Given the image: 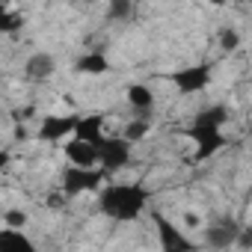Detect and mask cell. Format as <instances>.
<instances>
[{"mask_svg": "<svg viewBox=\"0 0 252 252\" xmlns=\"http://www.w3.org/2000/svg\"><path fill=\"white\" fill-rule=\"evenodd\" d=\"M54 71H57V60L48 51H39V54L27 57V63H24V77L27 80H36V83L39 80H48Z\"/></svg>", "mask_w": 252, "mask_h": 252, "instance_id": "obj_9", "label": "cell"}, {"mask_svg": "<svg viewBox=\"0 0 252 252\" xmlns=\"http://www.w3.org/2000/svg\"><path fill=\"white\" fill-rule=\"evenodd\" d=\"M63 152H65V158H68V163H71V166L95 169V163H98V152H95V146L80 143V140H74V137H71V143H65V146H63Z\"/></svg>", "mask_w": 252, "mask_h": 252, "instance_id": "obj_10", "label": "cell"}, {"mask_svg": "<svg viewBox=\"0 0 252 252\" xmlns=\"http://www.w3.org/2000/svg\"><path fill=\"white\" fill-rule=\"evenodd\" d=\"M74 68H77V74L101 77V74H107V71H110V63H107V57H104L101 51H86V54L74 63Z\"/></svg>", "mask_w": 252, "mask_h": 252, "instance_id": "obj_13", "label": "cell"}, {"mask_svg": "<svg viewBox=\"0 0 252 252\" xmlns=\"http://www.w3.org/2000/svg\"><path fill=\"white\" fill-rule=\"evenodd\" d=\"M220 45H222V51H234L240 45V33L234 27H222L220 30Z\"/></svg>", "mask_w": 252, "mask_h": 252, "instance_id": "obj_17", "label": "cell"}, {"mask_svg": "<svg viewBox=\"0 0 252 252\" xmlns=\"http://www.w3.org/2000/svg\"><path fill=\"white\" fill-rule=\"evenodd\" d=\"M149 131H152V125H149L146 119H131L128 125H125V134H122V137L134 146V143H140L143 137H149Z\"/></svg>", "mask_w": 252, "mask_h": 252, "instance_id": "obj_15", "label": "cell"}, {"mask_svg": "<svg viewBox=\"0 0 252 252\" xmlns=\"http://www.w3.org/2000/svg\"><path fill=\"white\" fill-rule=\"evenodd\" d=\"M128 12H131L128 3H113V6H110V15H113V18H125Z\"/></svg>", "mask_w": 252, "mask_h": 252, "instance_id": "obj_19", "label": "cell"}, {"mask_svg": "<svg viewBox=\"0 0 252 252\" xmlns=\"http://www.w3.org/2000/svg\"><path fill=\"white\" fill-rule=\"evenodd\" d=\"M228 122V110L222 104L205 107L196 113L193 125L187 128V137L196 146V160H211L214 155H220L225 149V134H222V125Z\"/></svg>", "mask_w": 252, "mask_h": 252, "instance_id": "obj_2", "label": "cell"}, {"mask_svg": "<svg viewBox=\"0 0 252 252\" xmlns=\"http://www.w3.org/2000/svg\"><path fill=\"white\" fill-rule=\"evenodd\" d=\"M24 24V18L18 15V12H12V9H0V30H3V33H15L18 27Z\"/></svg>", "mask_w": 252, "mask_h": 252, "instance_id": "obj_16", "label": "cell"}, {"mask_svg": "<svg viewBox=\"0 0 252 252\" xmlns=\"http://www.w3.org/2000/svg\"><path fill=\"white\" fill-rule=\"evenodd\" d=\"M184 222H187L190 228H199V225H202V220H199L196 214H187V217H184Z\"/></svg>", "mask_w": 252, "mask_h": 252, "instance_id": "obj_20", "label": "cell"}, {"mask_svg": "<svg viewBox=\"0 0 252 252\" xmlns=\"http://www.w3.org/2000/svg\"><path fill=\"white\" fill-rule=\"evenodd\" d=\"M77 125H80V116L77 113H68V116H45L36 137L42 143H63L65 137H74Z\"/></svg>", "mask_w": 252, "mask_h": 252, "instance_id": "obj_7", "label": "cell"}, {"mask_svg": "<svg viewBox=\"0 0 252 252\" xmlns=\"http://www.w3.org/2000/svg\"><path fill=\"white\" fill-rule=\"evenodd\" d=\"M0 252H36V243L18 228H0Z\"/></svg>", "mask_w": 252, "mask_h": 252, "instance_id": "obj_12", "label": "cell"}, {"mask_svg": "<svg viewBox=\"0 0 252 252\" xmlns=\"http://www.w3.org/2000/svg\"><path fill=\"white\" fill-rule=\"evenodd\" d=\"M107 172L104 169H80V166H65L63 172V193L65 196H80V193H95L104 187Z\"/></svg>", "mask_w": 252, "mask_h": 252, "instance_id": "obj_4", "label": "cell"}, {"mask_svg": "<svg viewBox=\"0 0 252 252\" xmlns=\"http://www.w3.org/2000/svg\"><path fill=\"white\" fill-rule=\"evenodd\" d=\"M237 237H240V225L231 222V220H220V222L205 228V246L214 249V252H222V249L234 246Z\"/></svg>", "mask_w": 252, "mask_h": 252, "instance_id": "obj_8", "label": "cell"}, {"mask_svg": "<svg viewBox=\"0 0 252 252\" xmlns=\"http://www.w3.org/2000/svg\"><path fill=\"white\" fill-rule=\"evenodd\" d=\"M104 137H107L104 134V116H98V113L80 116V125H77V131H74V140L89 143V146H98Z\"/></svg>", "mask_w": 252, "mask_h": 252, "instance_id": "obj_11", "label": "cell"}, {"mask_svg": "<svg viewBox=\"0 0 252 252\" xmlns=\"http://www.w3.org/2000/svg\"><path fill=\"white\" fill-rule=\"evenodd\" d=\"M149 208V190L143 184H107L98 190V211L113 222H134Z\"/></svg>", "mask_w": 252, "mask_h": 252, "instance_id": "obj_1", "label": "cell"}, {"mask_svg": "<svg viewBox=\"0 0 252 252\" xmlns=\"http://www.w3.org/2000/svg\"><path fill=\"white\" fill-rule=\"evenodd\" d=\"M24 225H27V214H24V211H18V208L6 211V228H18V231H24Z\"/></svg>", "mask_w": 252, "mask_h": 252, "instance_id": "obj_18", "label": "cell"}, {"mask_svg": "<svg viewBox=\"0 0 252 252\" xmlns=\"http://www.w3.org/2000/svg\"><path fill=\"white\" fill-rule=\"evenodd\" d=\"M172 86L181 92V95H196L202 89L211 86V65L208 63H199V65H187V68H178L169 74Z\"/></svg>", "mask_w": 252, "mask_h": 252, "instance_id": "obj_6", "label": "cell"}, {"mask_svg": "<svg viewBox=\"0 0 252 252\" xmlns=\"http://www.w3.org/2000/svg\"><path fill=\"white\" fill-rule=\"evenodd\" d=\"M128 104H131L134 110H140V113H149V110L155 107V92H152V86H146V83H131V86H128Z\"/></svg>", "mask_w": 252, "mask_h": 252, "instance_id": "obj_14", "label": "cell"}, {"mask_svg": "<svg viewBox=\"0 0 252 252\" xmlns=\"http://www.w3.org/2000/svg\"><path fill=\"white\" fill-rule=\"evenodd\" d=\"M155 231H158V240H160V252H199V246L172 222L166 220L163 214H155Z\"/></svg>", "mask_w": 252, "mask_h": 252, "instance_id": "obj_5", "label": "cell"}, {"mask_svg": "<svg viewBox=\"0 0 252 252\" xmlns=\"http://www.w3.org/2000/svg\"><path fill=\"white\" fill-rule=\"evenodd\" d=\"M98 166L110 175V172H119L131 163V143L125 140V137H104L98 146Z\"/></svg>", "mask_w": 252, "mask_h": 252, "instance_id": "obj_3", "label": "cell"}]
</instances>
